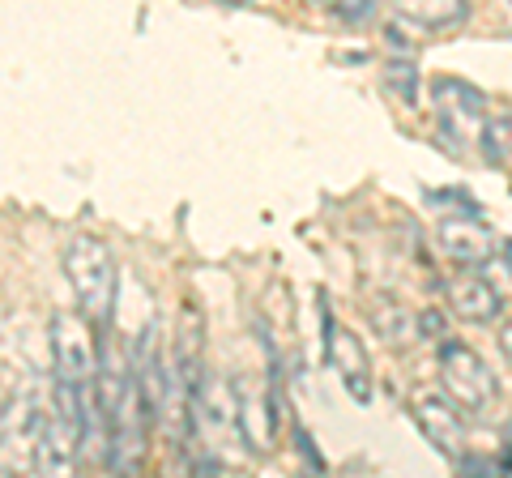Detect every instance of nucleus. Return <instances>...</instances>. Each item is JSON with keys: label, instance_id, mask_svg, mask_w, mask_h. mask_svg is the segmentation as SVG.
I'll list each match as a JSON object with an SVG mask.
<instances>
[{"label": "nucleus", "instance_id": "nucleus-1", "mask_svg": "<svg viewBox=\"0 0 512 478\" xmlns=\"http://www.w3.org/2000/svg\"><path fill=\"white\" fill-rule=\"evenodd\" d=\"M94 397H99L103 423V461L111 470H137L146 461V423L150 410L141 402L133 363L120 359V350L99 346V376H94Z\"/></svg>", "mask_w": 512, "mask_h": 478}, {"label": "nucleus", "instance_id": "nucleus-11", "mask_svg": "<svg viewBox=\"0 0 512 478\" xmlns=\"http://www.w3.org/2000/svg\"><path fill=\"white\" fill-rule=\"evenodd\" d=\"M414 423H419V432L427 436V444L436 449L440 457L457 461L461 453H466V423H461L457 406L440 402V397H419V402L410 406Z\"/></svg>", "mask_w": 512, "mask_h": 478}, {"label": "nucleus", "instance_id": "nucleus-9", "mask_svg": "<svg viewBox=\"0 0 512 478\" xmlns=\"http://www.w3.org/2000/svg\"><path fill=\"white\" fill-rule=\"evenodd\" d=\"M444 299H448V312L461 316L466 325H491L495 316L504 312V295L487 274H474V265L457 269L453 278L444 282Z\"/></svg>", "mask_w": 512, "mask_h": 478}, {"label": "nucleus", "instance_id": "nucleus-7", "mask_svg": "<svg viewBox=\"0 0 512 478\" xmlns=\"http://www.w3.org/2000/svg\"><path fill=\"white\" fill-rule=\"evenodd\" d=\"M431 107H436L440 133L461 141V146H470V141L478 137V124H483V116H487L483 90L461 82V77H436V82H431Z\"/></svg>", "mask_w": 512, "mask_h": 478}, {"label": "nucleus", "instance_id": "nucleus-6", "mask_svg": "<svg viewBox=\"0 0 512 478\" xmlns=\"http://www.w3.org/2000/svg\"><path fill=\"white\" fill-rule=\"evenodd\" d=\"M320 333H325V338H320V346H325V363L338 372L346 393L355 397L359 406H372V393H376L372 359H367V350H363V342L355 338V333L333 321L329 295H320Z\"/></svg>", "mask_w": 512, "mask_h": 478}, {"label": "nucleus", "instance_id": "nucleus-15", "mask_svg": "<svg viewBox=\"0 0 512 478\" xmlns=\"http://www.w3.org/2000/svg\"><path fill=\"white\" fill-rule=\"evenodd\" d=\"M478 146H483L487 163H504L512 150V111H487L478 124Z\"/></svg>", "mask_w": 512, "mask_h": 478}, {"label": "nucleus", "instance_id": "nucleus-2", "mask_svg": "<svg viewBox=\"0 0 512 478\" xmlns=\"http://www.w3.org/2000/svg\"><path fill=\"white\" fill-rule=\"evenodd\" d=\"M64 278L73 286V299L90 325H107L116 316V291H120V269L111 248L99 235H73L64 248Z\"/></svg>", "mask_w": 512, "mask_h": 478}, {"label": "nucleus", "instance_id": "nucleus-12", "mask_svg": "<svg viewBox=\"0 0 512 478\" xmlns=\"http://www.w3.org/2000/svg\"><path fill=\"white\" fill-rule=\"evenodd\" d=\"M440 244H444L448 257L461 261V265H483L495 252V235L474 214H457V218L440 222Z\"/></svg>", "mask_w": 512, "mask_h": 478}, {"label": "nucleus", "instance_id": "nucleus-18", "mask_svg": "<svg viewBox=\"0 0 512 478\" xmlns=\"http://www.w3.org/2000/svg\"><path fill=\"white\" fill-rule=\"evenodd\" d=\"M500 346H504V355L512 359V321L504 325V333H500Z\"/></svg>", "mask_w": 512, "mask_h": 478}, {"label": "nucleus", "instance_id": "nucleus-3", "mask_svg": "<svg viewBox=\"0 0 512 478\" xmlns=\"http://www.w3.org/2000/svg\"><path fill=\"white\" fill-rule=\"evenodd\" d=\"M39 414L43 393L30 385H13L0 393V474H35Z\"/></svg>", "mask_w": 512, "mask_h": 478}, {"label": "nucleus", "instance_id": "nucleus-14", "mask_svg": "<svg viewBox=\"0 0 512 478\" xmlns=\"http://www.w3.org/2000/svg\"><path fill=\"white\" fill-rule=\"evenodd\" d=\"M372 325L389 346H402V342L414 338V312L406 304H397V299H380V304H372Z\"/></svg>", "mask_w": 512, "mask_h": 478}, {"label": "nucleus", "instance_id": "nucleus-19", "mask_svg": "<svg viewBox=\"0 0 512 478\" xmlns=\"http://www.w3.org/2000/svg\"><path fill=\"white\" fill-rule=\"evenodd\" d=\"M222 5H248V0H222Z\"/></svg>", "mask_w": 512, "mask_h": 478}, {"label": "nucleus", "instance_id": "nucleus-13", "mask_svg": "<svg viewBox=\"0 0 512 478\" xmlns=\"http://www.w3.org/2000/svg\"><path fill=\"white\" fill-rule=\"evenodd\" d=\"M393 9L414 26L436 30V26H453L466 13V0H393Z\"/></svg>", "mask_w": 512, "mask_h": 478}, {"label": "nucleus", "instance_id": "nucleus-17", "mask_svg": "<svg viewBox=\"0 0 512 478\" xmlns=\"http://www.w3.org/2000/svg\"><path fill=\"white\" fill-rule=\"evenodd\" d=\"M333 13H338L346 26H363L376 13V0H333Z\"/></svg>", "mask_w": 512, "mask_h": 478}, {"label": "nucleus", "instance_id": "nucleus-5", "mask_svg": "<svg viewBox=\"0 0 512 478\" xmlns=\"http://www.w3.org/2000/svg\"><path fill=\"white\" fill-rule=\"evenodd\" d=\"M47 342H52V380L90 389L99 376V338L82 312H52L47 325Z\"/></svg>", "mask_w": 512, "mask_h": 478}, {"label": "nucleus", "instance_id": "nucleus-16", "mask_svg": "<svg viewBox=\"0 0 512 478\" xmlns=\"http://www.w3.org/2000/svg\"><path fill=\"white\" fill-rule=\"evenodd\" d=\"M384 86L393 90V99H402L406 107L419 103V69L410 60H389L384 65Z\"/></svg>", "mask_w": 512, "mask_h": 478}, {"label": "nucleus", "instance_id": "nucleus-10", "mask_svg": "<svg viewBox=\"0 0 512 478\" xmlns=\"http://www.w3.org/2000/svg\"><path fill=\"white\" fill-rule=\"evenodd\" d=\"M171 380H175V389H180L188 397V406H192V397H197L201 389V380H205V325H201V312L184 304L180 312V329H175V350H171Z\"/></svg>", "mask_w": 512, "mask_h": 478}, {"label": "nucleus", "instance_id": "nucleus-4", "mask_svg": "<svg viewBox=\"0 0 512 478\" xmlns=\"http://www.w3.org/2000/svg\"><path fill=\"white\" fill-rule=\"evenodd\" d=\"M440 385L448 393V402L461 406L466 414H487L500 397V380L487 368V359L466 342H440Z\"/></svg>", "mask_w": 512, "mask_h": 478}, {"label": "nucleus", "instance_id": "nucleus-8", "mask_svg": "<svg viewBox=\"0 0 512 478\" xmlns=\"http://www.w3.org/2000/svg\"><path fill=\"white\" fill-rule=\"evenodd\" d=\"M235 432L252 453H274L278 444V397L261 385H235Z\"/></svg>", "mask_w": 512, "mask_h": 478}]
</instances>
